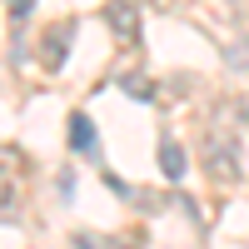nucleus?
<instances>
[{
	"mask_svg": "<svg viewBox=\"0 0 249 249\" xmlns=\"http://www.w3.org/2000/svg\"><path fill=\"white\" fill-rule=\"evenodd\" d=\"M70 150H75V155H95V120H90L85 110L70 115Z\"/></svg>",
	"mask_w": 249,
	"mask_h": 249,
	"instance_id": "obj_4",
	"label": "nucleus"
},
{
	"mask_svg": "<svg viewBox=\"0 0 249 249\" xmlns=\"http://www.w3.org/2000/svg\"><path fill=\"white\" fill-rule=\"evenodd\" d=\"M105 184H110V190H115V195H130V184H124L120 175H110V170H105Z\"/></svg>",
	"mask_w": 249,
	"mask_h": 249,
	"instance_id": "obj_8",
	"label": "nucleus"
},
{
	"mask_svg": "<svg viewBox=\"0 0 249 249\" xmlns=\"http://www.w3.org/2000/svg\"><path fill=\"white\" fill-rule=\"evenodd\" d=\"M75 249H95V239L90 234H75Z\"/></svg>",
	"mask_w": 249,
	"mask_h": 249,
	"instance_id": "obj_9",
	"label": "nucleus"
},
{
	"mask_svg": "<svg viewBox=\"0 0 249 249\" xmlns=\"http://www.w3.org/2000/svg\"><path fill=\"white\" fill-rule=\"evenodd\" d=\"M204 164H210V175L219 184H234L239 179V155H234V140H204Z\"/></svg>",
	"mask_w": 249,
	"mask_h": 249,
	"instance_id": "obj_3",
	"label": "nucleus"
},
{
	"mask_svg": "<svg viewBox=\"0 0 249 249\" xmlns=\"http://www.w3.org/2000/svg\"><path fill=\"white\" fill-rule=\"evenodd\" d=\"M20 195H25V184H20V175L0 164V219H10V214L20 210Z\"/></svg>",
	"mask_w": 249,
	"mask_h": 249,
	"instance_id": "obj_5",
	"label": "nucleus"
},
{
	"mask_svg": "<svg viewBox=\"0 0 249 249\" xmlns=\"http://www.w3.org/2000/svg\"><path fill=\"white\" fill-rule=\"evenodd\" d=\"M30 10H35V0H10V15H15V20H25Z\"/></svg>",
	"mask_w": 249,
	"mask_h": 249,
	"instance_id": "obj_7",
	"label": "nucleus"
},
{
	"mask_svg": "<svg viewBox=\"0 0 249 249\" xmlns=\"http://www.w3.org/2000/svg\"><path fill=\"white\" fill-rule=\"evenodd\" d=\"M105 25L120 45H135L140 40V5L135 0H105Z\"/></svg>",
	"mask_w": 249,
	"mask_h": 249,
	"instance_id": "obj_2",
	"label": "nucleus"
},
{
	"mask_svg": "<svg viewBox=\"0 0 249 249\" xmlns=\"http://www.w3.org/2000/svg\"><path fill=\"white\" fill-rule=\"evenodd\" d=\"M70 45H75V20H55V25H45V35H40V65L60 70L65 55H70Z\"/></svg>",
	"mask_w": 249,
	"mask_h": 249,
	"instance_id": "obj_1",
	"label": "nucleus"
},
{
	"mask_svg": "<svg viewBox=\"0 0 249 249\" xmlns=\"http://www.w3.org/2000/svg\"><path fill=\"white\" fill-rule=\"evenodd\" d=\"M160 170H164V179H179L184 175V150L175 140H160Z\"/></svg>",
	"mask_w": 249,
	"mask_h": 249,
	"instance_id": "obj_6",
	"label": "nucleus"
}]
</instances>
